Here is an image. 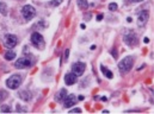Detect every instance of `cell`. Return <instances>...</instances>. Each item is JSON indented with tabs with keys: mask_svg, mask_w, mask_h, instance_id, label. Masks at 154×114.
Wrapping results in <instances>:
<instances>
[{
	"mask_svg": "<svg viewBox=\"0 0 154 114\" xmlns=\"http://www.w3.org/2000/svg\"><path fill=\"white\" fill-rule=\"evenodd\" d=\"M133 66H134V57L133 56H127L118 63V70L122 75H124V74H127L131 70Z\"/></svg>",
	"mask_w": 154,
	"mask_h": 114,
	"instance_id": "cell-1",
	"label": "cell"
},
{
	"mask_svg": "<svg viewBox=\"0 0 154 114\" xmlns=\"http://www.w3.org/2000/svg\"><path fill=\"white\" fill-rule=\"evenodd\" d=\"M22 81H23V76L19 74H14L6 80V86L10 89H17L22 84Z\"/></svg>",
	"mask_w": 154,
	"mask_h": 114,
	"instance_id": "cell-2",
	"label": "cell"
},
{
	"mask_svg": "<svg viewBox=\"0 0 154 114\" xmlns=\"http://www.w3.org/2000/svg\"><path fill=\"white\" fill-rule=\"evenodd\" d=\"M123 42L128 46H135L139 44V38H137L135 32H128L123 36Z\"/></svg>",
	"mask_w": 154,
	"mask_h": 114,
	"instance_id": "cell-3",
	"label": "cell"
},
{
	"mask_svg": "<svg viewBox=\"0 0 154 114\" xmlns=\"http://www.w3.org/2000/svg\"><path fill=\"white\" fill-rule=\"evenodd\" d=\"M31 43L37 48V49H43L45 43H44V39H43V36L38 34V32H34L31 35Z\"/></svg>",
	"mask_w": 154,
	"mask_h": 114,
	"instance_id": "cell-4",
	"label": "cell"
},
{
	"mask_svg": "<svg viewBox=\"0 0 154 114\" xmlns=\"http://www.w3.org/2000/svg\"><path fill=\"white\" fill-rule=\"evenodd\" d=\"M32 66V61L28 57H20L19 60L16 61L14 67L17 69H25V68H30Z\"/></svg>",
	"mask_w": 154,
	"mask_h": 114,
	"instance_id": "cell-5",
	"label": "cell"
},
{
	"mask_svg": "<svg viewBox=\"0 0 154 114\" xmlns=\"http://www.w3.org/2000/svg\"><path fill=\"white\" fill-rule=\"evenodd\" d=\"M22 14H23V17H24L25 19L30 20V19H32V18L36 16V10H35L31 5H25V6L22 8Z\"/></svg>",
	"mask_w": 154,
	"mask_h": 114,
	"instance_id": "cell-6",
	"label": "cell"
},
{
	"mask_svg": "<svg viewBox=\"0 0 154 114\" xmlns=\"http://www.w3.org/2000/svg\"><path fill=\"white\" fill-rule=\"evenodd\" d=\"M17 43H18V39L14 35H6L4 37V45L6 48H8V49L14 48L17 45Z\"/></svg>",
	"mask_w": 154,
	"mask_h": 114,
	"instance_id": "cell-7",
	"label": "cell"
},
{
	"mask_svg": "<svg viewBox=\"0 0 154 114\" xmlns=\"http://www.w3.org/2000/svg\"><path fill=\"white\" fill-rule=\"evenodd\" d=\"M85 69H86V64H85V63H82V62H77V63H74L73 67H72V73L75 74L77 76H81L84 74Z\"/></svg>",
	"mask_w": 154,
	"mask_h": 114,
	"instance_id": "cell-8",
	"label": "cell"
},
{
	"mask_svg": "<svg viewBox=\"0 0 154 114\" xmlns=\"http://www.w3.org/2000/svg\"><path fill=\"white\" fill-rule=\"evenodd\" d=\"M148 19H149V11H147V10L142 11L139 14V18H137V25L139 26H145L147 24Z\"/></svg>",
	"mask_w": 154,
	"mask_h": 114,
	"instance_id": "cell-9",
	"label": "cell"
},
{
	"mask_svg": "<svg viewBox=\"0 0 154 114\" xmlns=\"http://www.w3.org/2000/svg\"><path fill=\"white\" fill-rule=\"evenodd\" d=\"M63 106L66 107V108H69V107H72V106H74L75 104H77V98H75V95H73V94H69V95H67L66 96V99L63 100Z\"/></svg>",
	"mask_w": 154,
	"mask_h": 114,
	"instance_id": "cell-10",
	"label": "cell"
},
{
	"mask_svg": "<svg viewBox=\"0 0 154 114\" xmlns=\"http://www.w3.org/2000/svg\"><path fill=\"white\" fill-rule=\"evenodd\" d=\"M77 80H78V76L75 74H73V73H68V74H66V76H65V82H66L67 86L74 84L77 82Z\"/></svg>",
	"mask_w": 154,
	"mask_h": 114,
	"instance_id": "cell-11",
	"label": "cell"
},
{
	"mask_svg": "<svg viewBox=\"0 0 154 114\" xmlns=\"http://www.w3.org/2000/svg\"><path fill=\"white\" fill-rule=\"evenodd\" d=\"M66 96H67V89L62 88V89H60V90L56 93V95H55V101L62 102V101L66 99Z\"/></svg>",
	"mask_w": 154,
	"mask_h": 114,
	"instance_id": "cell-12",
	"label": "cell"
},
{
	"mask_svg": "<svg viewBox=\"0 0 154 114\" xmlns=\"http://www.w3.org/2000/svg\"><path fill=\"white\" fill-rule=\"evenodd\" d=\"M18 96H19V99H22L23 101H26V102L32 99V95H31V93L29 90H22V92H19L18 93Z\"/></svg>",
	"mask_w": 154,
	"mask_h": 114,
	"instance_id": "cell-13",
	"label": "cell"
},
{
	"mask_svg": "<svg viewBox=\"0 0 154 114\" xmlns=\"http://www.w3.org/2000/svg\"><path fill=\"white\" fill-rule=\"evenodd\" d=\"M4 57H5V60H7V61H12V60H14V57H16V52L12 51V50H10V51L5 52Z\"/></svg>",
	"mask_w": 154,
	"mask_h": 114,
	"instance_id": "cell-14",
	"label": "cell"
},
{
	"mask_svg": "<svg viewBox=\"0 0 154 114\" xmlns=\"http://www.w3.org/2000/svg\"><path fill=\"white\" fill-rule=\"evenodd\" d=\"M100 70H102V73L104 74V75L106 76L108 78H112L114 75H112V73L109 70V69H106V68H104V66H100Z\"/></svg>",
	"mask_w": 154,
	"mask_h": 114,
	"instance_id": "cell-15",
	"label": "cell"
},
{
	"mask_svg": "<svg viewBox=\"0 0 154 114\" xmlns=\"http://www.w3.org/2000/svg\"><path fill=\"white\" fill-rule=\"evenodd\" d=\"M78 6L81 8V10H87L88 7V4H87V0H77Z\"/></svg>",
	"mask_w": 154,
	"mask_h": 114,
	"instance_id": "cell-16",
	"label": "cell"
},
{
	"mask_svg": "<svg viewBox=\"0 0 154 114\" xmlns=\"http://www.w3.org/2000/svg\"><path fill=\"white\" fill-rule=\"evenodd\" d=\"M7 10H8V8H7V5L4 4V2H0V13L4 14V16H7V13H8Z\"/></svg>",
	"mask_w": 154,
	"mask_h": 114,
	"instance_id": "cell-17",
	"label": "cell"
},
{
	"mask_svg": "<svg viewBox=\"0 0 154 114\" xmlns=\"http://www.w3.org/2000/svg\"><path fill=\"white\" fill-rule=\"evenodd\" d=\"M7 92L6 90H0V102L1 101H4V100H6L7 99Z\"/></svg>",
	"mask_w": 154,
	"mask_h": 114,
	"instance_id": "cell-18",
	"label": "cell"
},
{
	"mask_svg": "<svg viewBox=\"0 0 154 114\" xmlns=\"http://www.w3.org/2000/svg\"><path fill=\"white\" fill-rule=\"evenodd\" d=\"M61 2H62V0H53V1H49V2H48V5H49V6H53V7H55V6L60 5Z\"/></svg>",
	"mask_w": 154,
	"mask_h": 114,
	"instance_id": "cell-19",
	"label": "cell"
},
{
	"mask_svg": "<svg viewBox=\"0 0 154 114\" xmlns=\"http://www.w3.org/2000/svg\"><path fill=\"white\" fill-rule=\"evenodd\" d=\"M118 8V6H117V4L116 2H111V4H109V10L110 11H116Z\"/></svg>",
	"mask_w": 154,
	"mask_h": 114,
	"instance_id": "cell-20",
	"label": "cell"
},
{
	"mask_svg": "<svg viewBox=\"0 0 154 114\" xmlns=\"http://www.w3.org/2000/svg\"><path fill=\"white\" fill-rule=\"evenodd\" d=\"M12 110H11V107H8V106H6V105H2L1 106V112H11Z\"/></svg>",
	"mask_w": 154,
	"mask_h": 114,
	"instance_id": "cell-21",
	"label": "cell"
},
{
	"mask_svg": "<svg viewBox=\"0 0 154 114\" xmlns=\"http://www.w3.org/2000/svg\"><path fill=\"white\" fill-rule=\"evenodd\" d=\"M69 112H71V113H80V112H81V110H80V108H74V110H71V111H69Z\"/></svg>",
	"mask_w": 154,
	"mask_h": 114,
	"instance_id": "cell-22",
	"label": "cell"
},
{
	"mask_svg": "<svg viewBox=\"0 0 154 114\" xmlns=\"http://www.w3.org/2000/svg\"><path fill=\"white\" fill-rule=\"evenodd\" d=\"M68 55H69V50L67 49V50H65V60L68 58Z\"/></svg>",
	"mask_w": 154,
	"mask_h": 114,
	"instance_id": "cell-23",
	"label": "cell"
},
{
	"mask_svg": "<svg viewBox=\"0 0 154 114\" xmlns=\"http://www.w3.org/2000/svg\"><path fill=\"white\" fill-rule=\"evenodd\" d=\"M102 19H103V14H98V16H97V20L100 22Z\"/></svg>",
	"mask_w": 154,
	"mask_h": 114,
	"instance_id": "cell-24",
	"label": "cell"
},
{
	"mask_svg": "<svg viewBox=\"0 0 154 114\" xmlns=\"http://www.w3.org/2000/svg\"><path fill=\"white\" fill-rule=\"evenodd\" d=\"M133 2H140V1H143V0H131Z\"/></svg>",
	"mask_w": 154,
	"mask_h": 114,
	"instance_id": "cell-25",
	"label": "cell"
},
{
	"mask_svg": "<svg viewBox=\"0 0 154 114\" xmlns=\"http://www.w3.org/2000/svg\"><path fill=\"white\" fill-rule=\"evenodd\" d=\"M127 20H128V22H129V23H130V22H131V20H133V19H131V18H130V17H128V18H127Z\"/></svg>",
	"mask_w": 154,
	"mask_h": 114,
	"instance_id": "cell-26",
	"label": "cell"
},
{
	"mask_svg": "<svg viewBox=\"0 0 154 114\" xmlns=\"http://www.w3.org/2000/svg\"><path fill=\"white\" fill-rule=\"evenodd\" d=\"M96 48H97V46H96V45H92V46H91V50H94V49H96Z\"/></svg>",
	"mask_w": 154,
	"mask_h": 114,
	"instance_id": "cell-27",
	"label": "cell"
}]
</instances>
